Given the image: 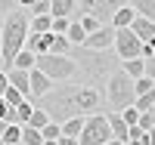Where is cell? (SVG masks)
<instances>
[{
  "label": "cell",
  "instance_id": "6da1fadb",
  "mask_svg": "<svg viewBox=\"0 0 155 145\" xmlns=\"http://www.w3.org/2000/svg\"><path fill=\"white\" fill-rule=\"evenodd\" d=\"M34 108H41L50 124H65L71 117H87V114H106V99L99 90L84 87V84H59L50 87V93L31 102Z\"/></svg>",
  "mask_w": 155,
  "mask_h": 145
},
{
  "label": "cell",
  "instance_id": "7a4b0ae2",
  "mask_svg": "<svg viewBox=\"0 0 155 145\" xmlns=\"http://www.w3.org/2000/svg\"><path fill=\"white\" fill-rule=\"evenodd\" d=\"M65 56L74 62V68L81 71L84 87H93V90H99L102 84L109 80V74L118 71V65H121L118 56H115L112 49H106V52H93V49H87V46H68Z\"/></svg>",
  "mask_w": 155,
  "mask_h": 145
},
{
  "label": "cell",
  "instance_id": "3957f363",
  "mask_svg": "<svg viewBox=\"0 0 155 145\" xmlns=\"http://www.w3.org/2000/svg\"><path fill=\"white\" fill-rule=\"evenodd\" d=\"M28 12L25 9H12L3 16V25H0V65H3V71L9 68L12 56L22 49L25 37H28Z\"/></svg>",
  "mask_w": 155,
  "mask_h": 145
},
{
  "label": "cell",
  "instance_id": "277c9868",
  "mask_svg": "<svg viewBox=\"0 0 155 145\" xmlns=\"http://www.w3.org/2000/svg\"><path fill=\"white\" fill-rule=\"evenodd\" d=\"M102 99H106V105L115 111V114H121L124 108H130L137 93H134V80L127 77L121 68L118 71H112L109 74V80H106V93H102Z\"/></svg>",
  "mask_w": 155,
  "mask_h": 145
},
{
  "label": "cell",
  "instance_id": "5b68a950",
  "mask_svg": "<svg viewBox=\"0 0 155 145\" xmlns=\"http://www.w3.org/2000/svg\"><path fill=\"white\" fill-rule=\"evenodd\" d=\"M34 68L41 71L50 84H68L71 77L78 74L74 62H71L68 56H50V52H44V56L34 59Z\"/></svg>",
  "mask_w": 155,
  "mask_h": 145
},
{
  "label": "cell",
  "instance_id": "8992f818",
  "mask_svg": "<svg viewBox=\"0 0 155 145\" xmlns=\"http://www.w3.org/2000/svg\"><path fill=\"white\" fill-rule=\"evenodd\" d=\"M109 139H112V133H109L106 114H87L84 117V130L78 136V145H106Z\"/></svg>",
  "mask_w": 155,
  "mask_h": 145
},
{
  "label": "cell",
  "instance_id": "52a82bcc",
  "mask_svg": "<svg viewBox=\"0 0 155 145\" xmlns=\"http://www.w3.org/2000/svg\"><path fill=\"white\" fill-rule=\"evenodd\" d=\"M112 52L118 56V62H127V59H140V40L127 31H115V40H112Z\"/></svg>",
  "mask_w": 155,
  "mask_h": 145
},
{
  "label": "cell",
  "instance_id": "ba28073f",
  "mask_svg": "<svg viewBox=\"0 0 155 145\" xmlns=\"http://www.w3.org/2000/svg\"><path fill=\"white\" fill-rule=\"evenodd\" d=\"M112 40H115V28L112 25H99L93 34L84 37V46L93 52H106V49H112Z\"/></svg>",
  "mask_w": 155,
  "mask_h": 145
},
{
  "label": "cell",
  "instance_id": "9c48e42d",
  "mask_svg": "<svg viewBox=\"0 0 155 145\" xmlns=\"http://www.w3.org/2000/svg\"><path fill=\"white\" fill-rule=\"evenodd\" d=\"M121 6H127V0H93V16L99 25H109V19H112V12L115 9H121Z\"/></svg>",
  "mask_w": 155,
  "mask_h": 145
},
{
  "label": "cell",
  "instance_id": "30bf717a",
  "mask_svg": "<svg viewBox=\"0 0 155 145\" xmlns=\"http://www.w3.org/2000/svg\"><path fill=\"white\" fill-rule=\"evenodd\" d=\"M130 31L140 43H152L155 40V22H149V19H140V16H134V22H130Z\"/></svg>",
  "mask_w": 155,
  "mask_h": 145
},
{
  "label": "cell",
  "instance_id": "8fae6325",
  "mask_svg": "<svg viewBox=\"0 0 155 145\" xmlns=\"http://www.w3.org/2000/svg\"><path fill=\"white\" fill-rule=\"evenodd\" d=\"M50 87H53V84H50L47 77L37 71V68H31V71H28V90H31V96H28V99H41L44 93H50Z\"/></svg>",
  "mask_w": 155,
  "mask_h": 145
},
{
  "label": "cell",
  "instance_id": "7c38bea8",
  "mask_svg": "<svg viewBox=\"0 0 155 145\" xmlns=\"http://www.w3.org/2000/svg\"><path fill=\"white\" fill-rule=\"evenodd\" d=\"M6 84L16 90V93H22L25 99L31 96V90H28V71H16V68H6Z\"/></svg>",
  "mask_w": 155,
  "mask_h": 145
},
{
  "label": "cell",
  "instance_id": "4fadbf2b",
  "mask_svg": "<svg viewBox=\"0 0 155 145\" xmlns=\"http://www.w3.org/2000/svg\"><path fill=\"white\" fill-rule=\"evenodd\" d=\"M78 0H50V19H71Z\"/></svg>",
  "mask_w": 155,
  "mask_h": 145
},
{
  "label": "cell",
  "instance_id": "5bb4252c",
  "mask_svg": "<svg viewBox=\"0 0 155 145\" xmlns=\"http://www.w3.org/2000/svg\"><path fill=\"white\" fill-rule=\"evenodd\" d=\"M134 16H137V12H134L130 6H121V9H115V12H112V19H109V25H112L115 31H121V28H130V22H134Z\"/></svg>",
  "mask_w": 155,
  "mask_h": 145
},
{
  "label": "cell",
  "instance_id": "9a60e30c",
  "mask_svg": "<svg viewBox=\"0 0 155 145\" xmlns=\"http://www.w3.org/2000/svg\"><path fill=\"white\" fill-rule=\"evenodd\" d=\"M127 6H130L140 19L155 22V0H127Z\"/></svg>",
  "mask_w": 155,
  "mask_h": 145
},
{
  "label": "cell",
  "instance_id": "2e32d148",
  "mask_svg": "<svg viewBox=\"0 0 155 145\" xmlns=\"http://www.w3.org/2000/svg\"><path fill=\"white\" fill-rule=\"evenodd\" d=\"M34 52H28V49H19L16 56H12V62H9V68H16V71H31L34 68Z\"/></svg>",
  "mask_w": 155,
  "mask_h": 145
},
{
  "label": "cell",
  "instance_id": "e0dca14e",
  "mask_svg": "<svg viewBox=\"0 0 155 145\" xmlns=\"http://www.w3.org/2000/svg\"><path fill=\"white\" fill-rule=\"evenodd\" d=\"M118 68L130 77V80H137V77H146V65H143V59H127V62H121Z\"/></svg>",
  "mask_w": 155,
  "mask_h": 145
},
{
  "label": "cell",
  "instance_id": "ac0fdd59",
  "mask_svg": "<svg viewBox=\"0 0 155 145\" xmlns=\"http://www.w3.org/2000/svg\"><path fill=\"white\" fill-rule=\"evenodd\" d=\"M81 130H84V117H71V121L59 124V133L68 136V139H78V136H81Z\"/></svg>",
  "mask_w": 155,
  "mask_h": 145
},
{
  "label": "cell",
  "instance_id": "d6986e66",
  "mask_svg": "<svg viewBox=\"0 0 155 145\" xmlns=\"http://www.w3.org/2000/svg\"><path fill=\"white\" fill-rule=\"evenodd\" d=\"M84 37H87L84 28H81V25H78V19H74V22L68 25V31H65V40H68L71 46H84Z\"/></svg>",
  "mask_w": 155,
  "mask_h": 145
},
{
  "label": "cell",
  "instance_id": "ffe728a7",
  "mask_svg": "<svg viewBox=\"0 0 155 145\" xmlns=\"http://www.w3.org/2000/svg\"><path fill=\"white\" fill-rule=\"evenodd\" d=\"M47 124H50V117H47V114H44L41 108H34V111H31V117H28V121H25V127H31V130H37V133H41V130H44Z\"/></svg>",
  "mask_w": 155,
  "mask_h": 145
},
{
  "label": "cell",
  "instance_id": "44dd1931",
  "mask_svg": "<svg viewBox=\"0 0 155 145\" xmlns=\"http://www.w3.org/2000/svg\"><path fill=\"white\" fill-rule=\"evenodd\" d=\"M68 40H65V34H53V43H50V56H65L68 52Z\"/></svg>",
  "mask_w": 155,
  "mask_h": 145
},
{
  "label": "cell",
  "instance_id": "7402d4cb",
  "mask_svg": "<svg viewBox=\"0 0 155 145\" xmlns=\"http://www.w3.org/2000/svg\"><path fill=\"white\" fill-rule=\"evenodd\" d=\"M19 139H22V127H12V124H6L3 136H0V142H3V145H19Z\"/></svg>",
  "mask_w": 155,
  "mask_h": 145
},
{
  "label": "cell",
  "instance_id": "603a6c76",
  "mask_svg": "<svg viewBox=\"0 0 155 145\" xmlns=\"http://www.w3.org/2000/svg\"><path fill=\"white\" fill-rule=\"evenodd\" d=\"M152 90H155L152 77H137V80H134V93L137 96H146V93H152Z\"/></svg>",
  "mask_w": 155,
  "mask_h": 145
},
{
  "label": "cell",
  "instance_id": "cb8c5ba5",
  "mask_svg": "<svg viewBox=\"0 0 155 145\" xmlns=\"http://www.w3.org/2000/svg\"><path fill=\"white\" fill-rule=\"evenodd\" d=\"M31 111H34V105H31L28 99H25L22 105H16V124H19V127H25V121L31 117Z\"/></svg>",
  "mask_w": 155,
  "mask_h": 145
},
{
  "label": "cell",
  "instance_id": "d4e9b609",
  "mask_svg": "<svg viewBox=\"0 0 155 145\" xmlns=\"http://www.w3.org/2000/svg\"><path fill=\"white\" fill-rule=\"evenodd\" d=\"M44 139H41V133L37 130H31V127H22V139H19V145H41Z\"/></svg>",
  "mask_w": 155,
  "mask_h": 145
},
{
  "label": "cell",
  "instance_id": "484cf974",
  "mask_svg": "<svg viewBox=\"0 0 155 145\" xmlns=\"http://www.w3.org/2000/svg\"><path fill=\"white\" fill-rule=\"evenodd\" d=\"M137 127L143 130V133H149V136H152V130H155V111L140 114V117H137Z\"/></svg>",
  "mask_w": 155,
  "mask_h": 145
},
{
  "label": "cell",
  "instance_id": "4316f807",
  "mask_svg": "<svg viewBox=\"0 0 155 145\" xmlns=\"http://www.w3.org/2000/svg\"><path fill=\"white\" fill-rule=\"evenodd\" d=\"M0 99H3V102L9 105V108H16V105H22V102H25V96H22V93H16L12 87H6V93L0 96Z\"/></svg>",
  "mask_w": 155,
  "mask_h": 145
},
{
  "label": "cell",
  "instance_id": "83f0119b",
  "mask_svg": "<svg viewBox=\"0 0 155 145\" xmlns=\"http://www.w3.org/2000/svg\"><path fill=\"white\" fill-rule=\"evenodd\" d=\"M59 136H62V133H59V124H47V127L41 130V139H44V142H56Z\"/></svg>",
  "mask_w": 155,
  "mask_h": 145
},
{
  "label": "cell",
  "instance_id": "f1b7e54d",
  "mask_svg": "<svg viewBox=\"0 0 155 145\" xmlns=\"http://www.w3.org/2000/svg\"><path fill=\"white\" fill-rule=\"evenodd\" d=\"M78 25L84 28V34H93V31L99 28V22H96L93 16H81V19H78Z\"/></svg>",
  "mask_w": 155,
  "mask_h": 145
},
{
  "label": "cell",
  "instance_id": "f546056e",
  "mask_svg": "<svg viewBox=\"0 0 155 145\" xmlns=\"http://www.w3.org/2000/svg\"><path fill=\"white\" fill-rule=\"evenodd\" d=\"M68 25H71V19H53V25H50V34H65Z\"/></svg>",
  "mask_w": 155,
  "mask_h": 145
},
{
  "label": "cell",
  "instance_id": "4dcf8cb0",
  "mask_svg": "<svg viewBox=\"0 0 155 145\" xmlns=\"http://www.w3.org/2000/svg\"><path fill=\"white\" fill-rule=\"evenodd\" d=\"M12 9H19L16 0H0V16H6V12H12Z\"/></svg>",
  "mask_w": 155,
  "mask_h": 145
},
{
  "label": "cell",
  "instance_id": "1f68e13d",
  "mask_svg": "<svg viewBox=\"0 0 155 145\" xmlns=\"http://www.w3.org/2000/svg\"><path fill=\"white\" fill-rule=\"evenodd\" d=\"M6 87H9V84H6V71H3V68H0V96H3V93H6Z\"/></svg>",
  "mask_w": 155,
  "mask_h": 145
},
{
  "label": "cell",
  "instance_id": "d6a6232c",
  "mask_svg": "<svg viewBox=\"0 0 155 145\" xmlns=\"http://www.w3.org/2000/svg\"><path fill=\"white\" fill-rule=\"evenodd\" d=\"M34 3H41V0H16L19 9H28V6H34Z\"/></svg>",
  "mask_w": 155,
  "mask_h": 145
},
{
  "label": "cell",
  "instance_id": "836d02e7",
  "mask_svg": "<svg viewBox=\"0 0 155 145\" xmlns=\"http://www.w3.org/2000/svg\"><path fill=\"white\" fill-rule=\"evenodd\" d=\"M56 145H78V139H68V136H59Z\"/></svg>",
  "mask_w": 155,
  "mask_h": 145
},
{
  "label": "cell",
  "instance_id": "e575fe53",
  "mask_svg": "<svg viewBox=\"0 0 155 145\" xmlns=\"http://www.w3.org/2000/svg\"><path fill=\"white\" fill-rule=\"evenodd\" d=\"M3 130H6V124H3V121H0V136H3Z\"/></svg>",
  "mask_w": 155,
  "mask_h": 145
},
{
  "label": "cell",
  "instance_id": "d590c367",
  "mask_svg": "<svg viewBox=\"0 0 155 145\" xmlns=\"http://www.w3.org/2000/svg\"><path fill=\"white\" fill-rule=\"evenodd\" d=\"M106 145H121V142H115V139H109V142H106Z\"/></svg>",
  "mask_w": 155,
  "mask_h": 145
},
{
  "label": "cell",
  "instance_id": "8d00e7d4",
  "mask_svg": "<svg viewBox=\"0 0 155 145\" xmlns=\"http://www.w3.org/2000/svg\"><path fill=\"white\" fill-rule=\"evenodd\" d=\"M41 145H56V142H41Z\"/></svg>",
  "mask_w": 155,
  "mask_h": 145
},
{
  "label": "cell",
  "instance_id": "74e56055",
  "mask_svg": "<svg viewBox=\"0 0 155 145\" xmlns=\"http://www.w3.org/2000/svg\"><path fill=\"white\" fill-rule=\"evenodd\" d=\"M0 25H3V16H0Z\"/></svg>",
  "mask_w": 155,
  "mask_h": 145
},
{
  "label": "cell",
  "instance_id": "f35d334b",
  "mask_svg": "<svg viewBox=\"0 0 155 145\" xmlns=\"http://www.w3.org/2000/svg\"><path fill=\"white\" fill-rule=\"evenodd\" d=\"M0 68H3V65H0Z\"/></svg>",
  "mask_w": 155,
  "mask_h": 145
},
{
  "label": "cell",
  "instance_id": "ab89813d",
  "mask_svg": "<svg viewBox=\"0 0 155 145\" xmlns=\"http://www.w3.org/2000/svg\"><path fill=\"white\" fill-rule=\"evenodd\" d=\"M0 145H3V142H0Z\"/></svg>",
  "mask_w": 155,
  "mask_h": 145
}]
</instances>
